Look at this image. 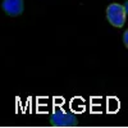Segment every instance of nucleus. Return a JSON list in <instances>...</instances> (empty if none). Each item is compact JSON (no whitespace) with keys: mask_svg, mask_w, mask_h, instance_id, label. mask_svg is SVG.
<instances>
[{"mask_svg":"<svg viewBox=\"0 0 128 128\" xmlns=\"http://www.w3.org/2000/svg\"><path fill=\"white\" fill-rule=\"evenodd\" d=\"M123 42H124V45L127 46L128 45V31L124 32V35H123Z\"/></svg>","mask_w":128,"mask_h":128,"instance_id":"obj_4","label":"nucleus"},{"mask_svg":"<svg viewBox=\"0 0 128 128\" xmlns=\"http://www.w3.org/2000/svg\"><path fill=\"white\" fill-rule=\"evenodd\" d=\"M126 16L127 12L120 4L113 3L106 8V18L114 27H123V24L126 23Z\"/></svg>","mask_w":128,"mask_h":128,"instance_id":"obj_2","label":"nucleus"},{"mask_svg":"<svg viewBox=\"0 0 128 128\" xmlns=\"http://www.w3.org/2000/svg\"><path fill=\"white\" fill-rule=\"evenodd\" d=\"M3 10L12 17H17L23 12V0H3Z\"/></svg>","mask_w":128,"mask_h":128,"instance_id":"obj_3","label":"nucleus"},{"mask_svg":"<svg viewBox=\"0 0 128 128\" xmlns=\"http://www.w3.org/2000/svg\"><path fill=\"white\" fill-rule=\"evenodd\" d=\"M50 122L55 127H76L78 124V119L76 115L63 109H55L54 113L51 114Z\"/></svg>","mask_w":128,"mask_h":128,"instance_id":"obj_1","label":"nucleus"}]
</instances>
